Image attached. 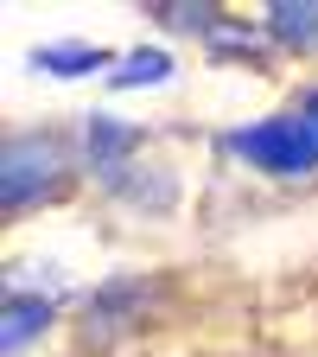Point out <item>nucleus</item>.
Segmentation results:
<instances>
[{"label":"nucleus","mask_w":318,"mask_h":357,"mask_svg":"<svg viewBox=\"0 0 318 357\" xmlns=\"http://www.w3.org/2000/svg\"><path fill=\"white\" fill-rule=\"evenodd\" d=\"M261 38L274 58H293V64H318V0H267L255 13Z\"/></svg>","instance_id":"7"},{"label":"nucleus","mask_w":318,"mask_h":357,"mask_svg":"<svg viewBox=\"0 0 318 357\" xmlns=\"http://www.w3.org/2000/svg\"><path fill=\"white\" fill-rule=\"evenodd\" d=\"M115 58H121V52H109V45H96V38H51V45H32V70L64 77V83H77V77H109Z\"/></svg>","instance_id":"8"},{"label":"nucleus","mask_w":318,"mask_h":357,"mask_svg":"<svg viewBox=\"0 0 318 357\" xmlns=\"http://www.w3.org/2000/svg\"><path fill=\"white\" fill-rule=\"evenodd\" d=\"M58 300L51 294H32L19 281H7V300H0V357H26L38 338L58 332Z\"/></svg>","instance_id":"6"},{"label":"nucleus","mask_w":318,"mask_h":357,"mask_svg":"<svg viewBox=\"0 0 318 357\" xmlns=\"http://www.w3.org/2000/svg\"><path fill=\"white\" fill-rule=\"evenodd\" d=\"M147 306H153V281L147 275H109L96 294L83 300L77 326H83V344H115L127 332L147 326Z\"/></svg>","instance_id":"4"},{"label":"nucleus","mask_w":318,"mask_h":357,"mask_svg":"<svg viewBox=\"0 0 318 357\" xmlns=\"http://www.w3.org/2000/svg\"><path fill=\"white\" fill-rule=\"evenodd\" d=\"M77 147H83L89 185L102 192V185H115L134 160H147V128L127 121V115H115V109H89L83 128H77Z\"/></svg>","instance_id":"3"},{"label":"nucleus","mask_w":318,"mask_h":357,"mask_svg":"<svg viewBox=\"0 0 318 357\" xmlns=\"http://www.w3.org/2000/svg\"><path fill=\"white\" fill-rule=\"evenodd\" d=\"M109 204H127L134 217H172L178 198H185V178H178V166L166 160H134L115 185H102Z\"/></svg>","instance_id":"5"},{"label":"nucleus","mask_w":318,"mask_h":357,"mask_svg":"<svg viewBox=\"0 0 318 357\" xmlns=\"http://www.w3.org/2000/svg\"><path fill=\"white\" fill-rule=\"evenodd\" d=\"M204 52H210V64H267V58H274V52H267V38H261V26L255 20H236L230 7H223V20L210 26Z\"/></svg>","instance_id":"10"},{"label":"nucleus","mask_w":318,"mask_h":357,"mask_svg":"<svg viewBox=\"0 0 318 357\" xmlns=\"http://www.w3.org/2000/svg\"><path fill=\"white\" fill-rule=\"evenodd\" d=\"M172 77H178V58L166 45H127L115 58V70H109V89L115 96H134V89H166Z\"/></svg>","instance_id":"9"},{"label":"nucleus","mask_w":318,"mask_h":357,"mask_svg":"<svg viewBox=\"0 0 318 357\" xmlns=\"http://www.w3.org/2000/svg\"><path fill=\"white\" fill-rule=\"evenodd\" d=\"M293 102H305V109H318V77H305V83H299V96H293Z\"/></svg>","instance_id":"12"},{"label":"nucleus","mask_w":318,"mask_h":357,"mask_svg":"<svg viewBox=\"0 0 318 357\" xmlns=\"http://www.w3.org/2000/svg\"><path fill=\"white\" fill-rule=\"evenodd\" d=\"M83 172V147L77 134L64 128H7V141H0V211H7V223L32 217V211H51L77 192Z\"/></svg>","instance_id":"1"},{"label":"nucleus","mask_w":318,"mask_h":357,"mask_svg":"<svg viewBox=\"0 0 318 357\" xmlns=\"http://www.w3.org/2000/svg\"><path fill=\"white\" fill-rule=\"evenodd\" d=\"M147 20H159L166 32H191V38L204 45V38H210V26L223 20V7H210V0H198V7H191V0H153Z\"/></svg>","instance_id":"11"},{"label":"nucleus","mask_w":318,"mask_h":357,"mask_svg":"<svg viewBox=\"0 0 318 357\" xmlns=\"http://www.w3.org/2000/svg\"><path fill=\"white\" fill-rule=\"evenodd\" d=\"M223 153L236 166H248L255 178L305 185V178H318V109L287 102V109H267L255 121H236V128H223Z\"/></svg>","instance_id":"2"}]
</instances>
